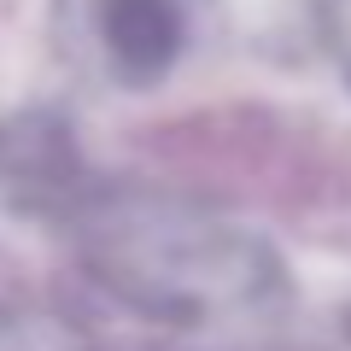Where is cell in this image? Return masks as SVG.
Here are the masks:
<instances>
[{
	"label": "cell",
	"mask_w": 351,
	"mask_h": 351,
	"mask_svg": "<svg viewBox=\"0 0 351 351\" xmlns=\"http://www.w3.org/2000/svg\"><path fill=\"white\" fill-rule=\"evenodd\" d=\"M106 287L135 299L152 316L176 322H211V316H246L281 293L276 258L252 234L211 228L193 217H117L106 234H94Z\"/></svg>",
	"instance_id": "1"
},
{
	"label": "cell",
	"mask_w": 351,
	"mask_h": 351,
	"mask_svg": "<svg viewBox=\"0 0 351 351\" xmlns=\"http://www.w3.org/2000/svg\"><path fill=\"white\" fill-rule=\"evenodd\" d=\"M100 71L123 88H152L176 71L205 24V0H76Z\"/></svg>",
	"instance_id": "2"
},
{
	"label": "cell",
	"mask_w": 351,
	"mask_h": 351,
	"mask_svg": "<svg viewBox=\"0 0 351 351\" xmlns=\"http://www.w3.org/2000/svg\"><path fill=\"white\" fill-rule=\"evenodd\" d=\"M346 47H351V0H346Z\"/></svg>",
	"instance_id": "3"
}]
</instances>
